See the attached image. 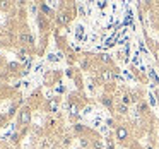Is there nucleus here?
<instances>
[{
	"instance_id": "f257e3e1",
	"label": "nucleus",
	"mask_w": 159,
	"mask_h": 149,
	"mask_svg": "<svg viewBox=\"0 0 159 149\" xmlns=\"http://www.w3.org/2000/svg\"><path fill=\"white\" fill-rule=\"evenodd\" d=\"M19 120H21V123H22V125L29 123V120H31V111H29V108H22V110H21Z\"/></svg>"
},
{
	"instance_id": "f03ea898",
	"label": "nucleus",
	"mask_w": 159,
	"mask_h": 149,
	"mask_svg": "<svg viewBox=\"0 0 159 149\" xmlns=\"http://www.w3.org/2000/svg\"><path fill=\"white\" fill-rule=\"evenodd\" d=\"M127 137H128V130H127V127L120 125L118 129H116V139H118V140H125Z\"/></svg>"
},
{
	"instance_id": "7ed1b4c3",
	"label": "nucleus",
	"mask_w": 159,
	"mask_h": 149,
	"mask_svg": "<svg viewBox=\"0 0 159 149\" xmlns=\"http://www.w3.org/2000/svg\"><path fill=\"white\" fill-rule=\"evenodd\" d=\"M101 77L104 81H111L113 79V72H111V70H103V72H101Z\"/></svg>"
},
{
	"instance_id": "20e7f679",
	"label": "nucleus",
	"mask_w": 159,
	"mask_h": 149,
	"mask_svg": "<svg viewBox=\"0 0 159 149\" xmlns=\"http://www.w3.org/2000/svg\"><path fill=\"white\" fill-rule=\"evenodd\" d=\"M21 41H22V43H28V41L33 43V36L28 34V33H22V34H21Z\"/></svg>"
},
{
	"instance_id": "39448f33",
	"label": "nucleus",
	"mask_w": 159,
	"mask_h": 149,
	"mask_svg": "<svg viewBox=\"0 0 159 149\" xmlns=\"http://www.w3.org/2000/svg\"><path fill=\"white\" fill-rule=\"evenodd\" d=\"M101 101H103V105H104V106L113 108V101H111V98H108V96H103V98H101Z\"/></svg>"
},
{
	"instance_id": "423d86ee",
	"label": "nucleus",
	"mask_w": 159,
	"mask_h": 149,
	"mask_svg": "<svg viewBox=\"0 0 159 149\" xmlns=\"http://www.w3.org/2000/svg\"><path fill=\"white\" fill-rule=\"evenodd\" d=\"M127 111H128V106H127V105H123V103H121V105H120V106H118V113H121V115H125V113H127Z\"/></svg>"
},
{
	"instance_id": "0eeeda50",
	"label": "nucleus",
	"mask_w": 159,
	"mask_h": 149,
	"mask_svg": "<svg viewBox=\"0 0 159 149\" xmlns=\"http://www.w3.org/2000/svg\"><path fill=\"white\" fill-rule=\"evenodd\" d=\"M130 101H132V99H130L128 94H125V96L121 98V103H123V105H127V106H128V103H130Z\"/></svg>"
},
{
	"instance_id": "6e6552de",
	"label": "nucleus",
	"mask_w": 159,
	"mask_h": 149,
	"mask_svg": "<svg viewBox=\"0 0 159 149\" xmlns=\"http://www.w3.org/2000/svg\"><path fill=\"white\" fill-rule=\"evenodd\" d=\"M69 144H70V137L65 135V137H63V146H69Z\"/></svg>"
},
{
	"instance_id": "1a4fd4ad",
	"label": "nucleus",
	"mask_w": 159,
	"mask_h": 149,
	"mask_svg": "<svg viewBox=\"0 0 159 149\" xmlns=\"http://www.w3.org/2000/svg\"><path fill=\"white\" fill-rule=\"evenodd\" d=\"M50 108L53 110V111L57 110V101H51V103H50Z\"/></svg>"
},
{
	"instance_id": "9d476101",
	"label": "nucleus",
	"mask_w": 159,
	"mask_h": 149,
	"mask_svg": "<svg viewBox=\"0 0 159 149\" xmlns=\"http://www.w3.org/2000/svg\"><path fill=\"white\" fill-rule=\"evenodd\" d=\"M80 146H82V148H87V140H86V139H80Z\"/></svg>"
},
{
	"instance_id": "9b49d317",
	"label": "nucleus",
	"mask_w": 159,
	"mask_h": 149,
	"mask_svg": "<svg viewBox=\"0 0 159 149\" xmlns=\"http://www.w3.org/2000/svg\"><path fill=\"white\" fill-rule=\"evenodd\" d=\"M146 108H147V106H146V103H139V110H142V111H144Z\"/></svg>"
},
{
	"instance_id": "f8f14e48",
	"label": "nucleus",
	"mask_w": 159,
	"mask_h": 149,
	"mask_svg": "<svg viewBox=\"0 0 159 149\" xmlns=\"http://www.w3.org/2000/svg\"><path fill=\"white\" fill-rule=\"evenodd\" d=\"M75 130H77V132H80V130H84V127H80V125H75Z\"/></svg>"
},
{
	"instance_id": "ddd939ff",
	"label": "nucleus",
	"mask_w": 159,
	"mask_h": 149,
	"mask_svg": "<svg viewBox=\"0 0 159 149\" xmlns=\"http://www.w3.org/2000/svg\"><path fill=\"white\" fill-rule=\"evenodd\" d=\"M147 149H152V148H147Z\"/></svg>"
}]
</instances>
